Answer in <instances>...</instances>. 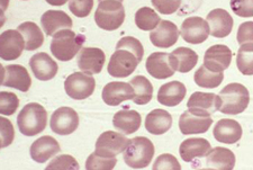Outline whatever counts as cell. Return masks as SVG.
<instances>
[{
    "mask_svg": "<svg viewBox=\"0 0 253 170\" xmlns=\"http://www.w3.org/2000/svg\"><path fill=\"white\" fill-rule=\"evenodd\" d=\"M95 21L98 27L104 31H116L125 21L123 3L118 0H103L98 3L95 11Z\"/></svg>",
    "mask_w": 253,
    "mask_h": 170,
    "instance_id": "cell-5",
    "label": "cell"
},
{
    "mask_svg": "<svg viewBox=\"0 0 253 170\" xmlns=\"http://www.w3.org/2000/svg\"><path fill=\"white\" fill-rule=\"evenodd\" d=\"M232 56V51L226 45L216 44L205 52L204 66L214 72H223L230 67Z\"/></svg>",
    "mask_w": 253,
    "mask_h": 170,
    "instance_id": "cell-17",
    "label": "cell"
},
{
    "mask_svg": "<svg viewBox=\"0 0 253 170\" xmlns=\"http://www.w3.org/2000/svg\"><path fill=\"white\" fill-rule=\"evenodd\" d=\"M98 1H103V0H98ZM118 1L122 2V1H123V0H118Z\"/></svg>",
    "mask_w": 253,
    "mask_h": 170,
    "instance_id": "cell-47",
    "label": "cell"
},
{
    "mask_svg": "<svg viewBox=\"0 0 253 170\" xmlns=\"http://www.w3.org/2000/svg\"><path fill=\"white\" fill-rule=\"evenodd\" d=\"M25 50V40L18 30H7L0 35V56L6 61L18 59Z\"/></svg>",
    "mask_w": 253,
    "mask_h": 170,
    "instance_id": "cell-11",
    "label": "cell"
},
{
    "mask_svg": "<svg viewBox=\"0 0 253 170\" xmlns=\"http://www.w3.org/2000/svg\"><path fill=\"white\" fill-rule=\"evenodd\" d=\"M1 85L26 92L32 86V79L25 67L19 64H9L1 67Z\"/></svg>",
    "mask_w": 253,
    "mask_h": 170,
    "instance_id": "cell-12",
    "label": "cell"
},
{
    "mask_svg": "<svg viewBox=\"0 0 253 170\" xmlns=\"http://www.w3.org/2000/svg\"><path fill=\"white\" fill-rule=\"evenodd\" d=\"M172 127V116L165 109H153L145 119L146 131L153 135H161Z\"/></svg>",
    "mask_w": 253,
    "mask_h": 170,
    "instance_id": "cell-30",
    "label": "cell"
},
{
    "mask_svg": "<svg viewBox=\"0 0 253 170\" xmlns=\"http://www.w3.org/2000/svg\"><path fill=\"white\" fill-rule=\"evenodd\" d=\"M213 124L211 116L197 114L191 111L183 112L179 119V128L183 135L206 133Z\"/></svg>",
    "mask_w": 253,
    "mask_h": 170,
    "instance_id": "cell-14",
    "label": "cell"
},
{
    "mask_svg": "<svg viewBox=\"0 0 253 170\" xmlns=\"http://www.w3.org/2000/svg\"><path fill=\"white\" fill-rule=\"evenodd\" d=\"M187 94L186 86L180 82L167 83L160 87L158 91L157 99L163 106L173 107L180 104L185 99Z\"/></svg>",
    "mask_w": 253,
    "mask_h": 170,
    "instance_id": "cell-27",
    "label": "cell"
},
{
    "mask_svg": "<svg viewBox=\"0 0 253 170\" xmlns=\"http://www.w3.org/2000/svg\"><path fill=\"white\" fill-rule=\"evenodd\" d=\"M93 7V0H70L69 9L71 13L79 18L89 16Z\"/></svg>",
    "mask_w": 253,
    "mask_h": 170,
    "instance_id": "cell-39",
    "label": "cell"
},
{
    "mask_svg": "<svg viewBox=\"0 0 253 170\" xmlns=\"http://www.w3.org/2000/svg\"><path fill=\"white\" fill-rule=\"evenodd\" d=\"M45 1L52 6H63L64 3L70 1V0H45Z\"/></svg>",
    "mask_w": 253,
    "mask_h": 170,
    "instance_id": "cell-46",
    "label": "cell"
},
{
    "mask_svg": "<svg viewBox=\"0 0 253 170\" xmlns=\"http://www.w3.org/2000/svg\"><path fill=\"white\" fill-rule=\"evenodd\" d=\"M231 9L240 17H253V0H231Z\"/></svg>",
    "mask_w": 253,
    "mask_h": 170,
    "instance_id": "cell-41",
    "label": "cell"
},
{
    "mask_svg": "<svg viewBox=\"0 0 253 170\" xmlns=\"http://www.w3.org/2000/svg\"><path fill=\"white\" fill-rule=\"evenodd\" d=\"M142 117L141 114L134 109L123 108L114 115L113 125L118 131L124 134H133L141 127Z\"/></svg>",
    "mask_w": 253,
    "mask_h": 170,
    "instance_id": "cell-29",
    "label": "cell"
},
{
    "mask_svg": "<svg viewBox=\"0 0 253 170\" xmlns=\"http://www.w3.org/2000/svg\"><path fill=\"white\" fill-rule=\"evenodd\" d=\"M140 62V58L133 51L124 46H116V51L109 60L107 71L114 78H126L135 71Z\"/></svg>",
    "mask_w": 253,
    "mask_h": 170,
    "instance_id": "cell-6",
    "label": "cell"
},
{
    "mask_svg": "<svg viewBox=\"0 0 253 170\" xmlns=\"http://www.w3.org/2000/svg\"><path fill=\"white\" fill-rule=\"evenodd\" d=\"M103 100L109 106H117L123 102L134 99L135 92L130 84L123 82H112L106 85L103 89Z\"/></svg>",
    "mask_w": 253,
    "mask_h": 170,
    "instance_id": "cell-18",
    "label": "cell"
},
{
    "mask_svg": "<svg viewBox=\"0 0 253 170\" xmlns=\"http://www.w3.org/2000/svg\"><path fill=\"white\" fill-rule=\"evenodd\" d=\"M204 158H205L204 161H193L195 168L199 167L202 169L232 170L236 163L234 153L230 149L222 147L211 149Z\"/></svg>",
    "mask_w": 253,
    "mask_h": 170,
    "instance_id": "cell-9",
    "label": "cell"
},
{
    "mask_svg": "<svg viewBox=\"0 0 253 170\" xmlns=\"http://www.w3.org/2000/svg\"><path fill=\"white\" fill-rule=\"evenodd\" d=\"M169 61L174 71L187 74L193 70L198 62V55L189 47H178L169 53Z\"/></svg>",
    "mask_w": 253,
    "mask_h": 170,
    "instance_id": "cell-28",
    "label": "cell"
},
{
    "mask_svg": "<svg viewBox=\"0 0 253 170\" xmlns=\"http://www.w3.org/2000/svg\"><path fill=\"white\" fill-rule=\"evenodd\" d=\"M207 22L211 27V35L216 39H224L231 34L233 28V18L225 9L216 8L207 15Z\"/></svg>",
    "mask_w": 253,
    "mask_h": 170,
    "instance_id": "cell-21",
    "label": "cell"
},
{
    "mask_svg": "<svg viewBox=\"0 0 253 170\" xmlns=\"http://www.w3.org/2000/svg\"><path fill=\"white\" fill-rule=\"evenodd\" d=\"M156 148L152 141L145 136H136L129 140L127 148L124 151V161L130 168L142 169L151 164Z\"/></svg>",
    "mask_w": 253,
    "mask_h": 170,
    "instance_id": "cell-4",
    "label": "cell"
},
{
    "mask_svg": "<svg viewBox=\"0 0 253 170\" xmlns=\"http://www.w3.org/2000/svg\"><path fill=\"white\" fill-rule=\"evenodd\" d=\"M211 150V143L203 137H190L183 141L179 147V153L183 161L193 163L197 159H202Z\"/></svg>",
    "mask_w": 253,
    "mask_h": 170,
    "instance_id": "cell-23",
    "label": "cell"
},
{
    "mask_svg": "<svg viewBox=\"0 0 253 170\" xmlns=\"http://www.w3.org/2000/svg\"><path fill=\"white\" fill-rule=\"evenodd\" d=\"M50 127L56 134L70 135L79 127V116L71 107H60L52 114Z\"/></svg>",
    "mask_w": 253,
    "mask_h": 170,
    "instance_id": "cell-10",
    "label": "cell"
},
{
    "mask_svg": "<svg viewBox=\"0 0 253 170\" xmlns=\"http://www.w3.org/2000/svg\"><path fill=\"white\" fill-rule=\"evenodd\" d=\"M96 88V80L92 75L85 72H75L64 82V90L69 97L76 100H83L90 97Z\"/></svg>",
    "mask_w": 253,
    "mask_h": 170,
    "instance_id": "cell-7",
    "label": "cell"
},
{
    "mask_svg": "<svg viewBox=\"0 0 253 170\" xmlns=\"http://www.w3.org/2000/svg\"><path fill=\"white\" fill-rule=\"evenodd\" d=\"M106 61L103 50L98 47H83L78 53V67L88 75L100 74Z\"/></svg>",
    "mask_w": 253,
    "mask_h": 170,
    "instance_id": "cell-15",
    "label": "cell"
},
{
    "mask_svg": "<svg viewBox=\"0 0 253 170\" xmlns=\"http://www.w3.org/2000/svg\"><path fill=\"white\" fill-rule=\"evenodd\" d=\"M145 67L148 74L156 79H167L174 75L169 61V53L167 52H154L149 55Z\"/></svg>",
    "mask_w": 253,
    "mask_h": 170,
    "instance_id": "cell-24",
    "label": "cell"
},
{
    "mask_svg": "<svg viewBox=\"0 0 253 170\" xmlns=\"http://www.w3.org/2000/svg\"><path fill=\"white\" fill-rule=\"evenodd\" d=\"M152 168L153 170H180L181 166L174 156L165 153L157 158Z\"/></svg>",
    "mask_w": 253,
    "mask_h": 170,
    "instance_id": "cell-40",
    "label": "cell"
},
{
    "mask_svg": "<svg viewBox=\"0 0 253 170\" xmlns=\"http://www.w3.org/2000/svg\"><path fill=\"white\" fill-rule=\"evenodd\" d=\"M84 41V35L76 34L71 30L59 31L53 35L51 52L60 61H70L79 53Z\"/></svg>",
    "mask_w": 253,
    "mask_h": 170,
    "instance_id": "cell-2",
    "label": "cell"
},
{
    "mask_svg": "<svg viewBox=\"0 0 253 170\" xmlns=\"http://www.w3.org/2000/svg\"><path fill=\"white\" fill-rule=\"evenodd\" d=\"M25 40V50L34 51L43 45L44 35L41 28L33 22H25L17 27Z\"/></svg>",
    "mask_w": 253,
    "mask_h": 170,
    "instance_id": "cell-31",
    "label": "cell"
},
{
    "mask_svg": "<svg viewBox=\"0 0 253 170\" xmlns=\"http://www.w3.org/2000/svg\"><path fill=\"white\" fill-rule=\"evenodd\" d=\"M41 24L47 36L62 30H70L73 25L70 16L62 10H46L41 17Z\"/></svg>",
    "mask_w": 253,
    "mask_h": 170,
    "instance_id": "cell-26",
    "label": "cell"
},
{
    "mask_svg": "<svg viewBox=\"0 0 253 170\" xmlns=\"http://www.w3.org/2000/svg\"><path fill=\"white\" fill-rule=\"evenodd\" d=\"M224 79L223 72H214L207 69L205 66L199 67L197 71L195 72L194 80L197 86L202 88L213 89L218 87Z\"/></svg>",
    "mask_w": 253,
    "mask_h": 170,
    "instance_id": "cell-33",
    "label": "cell"
},
{
    "mask_svg": "<svg viewBox=\"0 0 253 170\" xmlns=\"http://www.w3.org/2000/svg\"><path fill=\"white\" fill-rule=\"evenodd\" d=\"M19 106V99L14 92L1 91L0 95V113L2 115H13Z\"/></svg>",
    "mask_w": 253,
    "mask_h": 170,
    "instance_id": "cell-37",
    "label": "cell"
},
{
    "mask_svg": "<svg viewBox=\"0 0 253 170\" xmlns=\"http://www.w3.org/2000/svg\"><path fill=\"white\" fill-rule=\"evenodd\" d=\"M236 66L244 76H253V43H244L236 55Z\"/></svg>",
    "mask_w": 253,
    "mask_h": 170,
    "instance_id": "cell-35",
    "label": "cell"
},
{
    "mask_svg": "<svg viewBox=\"0 0 253 170\" xmlns=\"http://www.w3.org/2000/svg\"><path fill=\"white\" fill-rule=\"evenodd\" d=\"M117 164L116 157L114 158H104L96 155L95 152L91 153L85 161V169L87 170H112L115 168Z\"/></svg>",
    "mask_w": 253,
    "mask_h": 170,
    "instance_id": "cell-36",
    "label": "cell"
},
{
    "mask_svg": "<svg viewBox=\"0 0 253 170\" xmlns=\"http://www.w3.org/2000/svg\"><path fill=\"white\" fill-rule=\"evenodd\" d=\"M46 124V109L38 103L25 105L17 116L19 132L26 136H35L42 133L45 129Z\"/></svg>",
    "mask_w": 253,
    "mask_h": 170,
    "instance_id": "cell-1",
    "label": "cell"
},
{
    "mask_svg": "<svg viewBox=\"0 0 253 170\" xmlns=\"http://www.w3.org/2000/svg\"><path fill=\"white\" fill-rule=\"evenodd\" d=\"M129 140L118 132L106 131L96 141L95 153L104 158H114L124 152Z\"/></svg>",
    "mask_w": 253,
    "mask_h": 170,
    "instance_id": "cell-8",
    "label": "cell"
},
{
    "mask_svg": "<svg viewBox=\"0 0 253 170\" xmlns=\"http://www.w3.org/2000/svg\"><path fill=\"white\" fill-rule=\"evenodd\" d=\"M116 46L117 47H121V46L127 47L128 50L133 51L134 53H135L142 61L143 55H144V48H143L142 43L138 41L137 39L132 38V36H125V38L122 39L121 41L117 43Z\"/></svg>",
    "mask_w": 253,
    "mask_h": 170,
    "instance_id": "cell-43",
    "label": "cell"
},
{
    "mask_svg": "<svg viewBox=\"0 0 253 170\" xmlns=\"http://www.w3.org/2000/svg\"><path fill=\"white\" fill-rule=\"evenodd\" d=\"M221 107L219 112L226 115H236L243 113L250 103V94L243 85L233 83L224 87L219 92Z\"/></svg>",
    "mask_w": 253,
    "mask_h": 170,
    "instance_id": "cell-3",
    "label": "cell"
},
{
    "mask_svg": "<svg viewBox=\"0 0 253 170\" xmlns=\"http://www.w3.org/2000/svg\"><path fill=\"white\" fill-rule=\"evenodd\" d=\"M15 131L14 127L9 120L1 117V148L10 145L14 141Z\"/></svg>",
    "mask_w": 253,
    "mask_h": 170,
    "instance_id": "cell-44",
    "label": "cell"
},
{
    "mask_svg": "<svg viewBox=\"0 0 253 170\" xmlns=\"http://www.w3.org/2000/svg\"><path fill=\"white\" fill-rule=\"evenodd\" d=\"M236 40L240 45L244 43H253V22H244L241 24Z\"/></svg>",
    "mask_w": 253,
    "mask_h": 170,
    "instance_id": "cell-45",
    "label": "cell"
},
{
    "mask_svg": "<svg viewBox=\"0 0 253 170\" xmlns=\"http://www.w3.org/2000/svg\"><path fill=\"white\" fill-rule=\"evenodd\" d=\"M154 8L163 15L175 13L181 5V0H151Z\"/></svg>",
    "mask_w": 253,
    "mask_h": 170,
    "instance_id": "cell-42",
    "label": "cell"
},
{
    "mask_svg": "<svg viewBox=\"0 0 253 170\" xmlns=\"http://www.w3.org/2000/svg\"><path fill=\"white\" fill-rule=\"evenodd\" d=\"M189 111L197 113V114L211 116L216 111H219L221 100L217 95L213 92H194L187 103Z\"/></svg>",
    "mask_w": 253,
    "mask_h": 170,
    "instance_id": "cell-16",
    "label": "cell"
},
{
    "mask_svg": "<svg viewBox=\"0 0 253 170\" xmlns=\"http://www.w3.org/2000/svg\"><path fill=\"white\" fill-rule=\"evenodd\" d=\"M242 127L235 120L223 119L216 123L213 134L221 143L234 144L242 137Z\"/></svg>",
    "mask_w": 253,
    "mask_h": 170,
    "instance_id": "cell-25",
    "label": "cell"
},
{
    "mask_svg": "<svg viewBox=\"0 0 253 170\" xmlns=\"http://www.w3.org/2000/svg\"><path fill=\"white\" fill-rule=\"evenodd\" d=\"M129 84L134 88L135 97L133 102L137 105H146L152 100L153 86L148 78L144 76H136L130 80Z\"/></svg>",
    "mask_w": 253,
    "mask_h": 170,
    "instance_id": "cell-32",
    "label": "cell"
},
{
    "mask_svg": "<svg viewBox=\"0 0 253 170\" xmlns=\"http://www.w3.org/2000/svg\"><path fill=\"white\" fill-rule=\"evenodd\" d=\"M30 67L35 78L41 82L53 79L59 70L58 63L45 52H40L33 55L30 60Z\"/></svg>",
    "mask_w": 253,
    "mask_h": 170,
    "instance_id": "cell-20",
    "label": "cell"
},
{
    "mask_svg": "<svg viewBox=\"0 0 253 170\" xmlns=\"http://www.w3.org/2000/svg\"><path fill=\"white\" fill-rule=\"evenodd\" d=\"M211 34L210 24L198 16L188 17L181 25V36L187 43L201 44L205 42Z\"/></svg>",
    "mask_w": 253,
    "mask_h": 170,
    "instance_id": "cell-13",
    "label": "cell"
},
{
    "mask_svg": "<svg viewBox=\"0 0 253 170\" xmlns=\"http://www.w3.org/2000/svg\"><path fill=\"white\" fill-rule=\"evenodd\" d=\"M47 170L51 169H58V170H63V169H69V170H78L79 165L78 161H77L75 158L69 155H61L56 157L55 159H53L48 166H46Z\"/></svg>",
    "mask_w": 253,
    "mask_h": 170,
    "instance_id": "cell-38",
    "label": "cell"
},
{
    "mask_svg": "<svg viewBox=\"0 0 253 170\" xmlns=\"http://www.w3.org/2000/svg\"><path fill=\"white\" fill-rule=\"evenodd\" d=\"M61 151L60 144L54 137L52 136H41L40 139L33 142L31 145V157L38 164L46 163L48 159Z\"/></svg>",
    "mask_w": 253,
    "mask_h": 170,
    "instance_id": "cell-22",
    "label": "cell"
},
{
    "mask_svg": "<svg viewBox=\"0 0 253 170\" xmlns=\"http://www.w3.org/2000/svg\"><path fill=\"white\" fill-rule=\"evenodd\" d=\"M180 32L177 25L170 21H161L159 26L151 31L150 41L154 46L168 48L177 43Z\"/></svg>",
    "mask_w": 253,
    "mask_h": 170,
    "instance_id": "cell-19",
    "label": "cell"
},
{
    "mask_svg": "<svg viewBox=\"0 0 253 170\" xmlns=\"http://www.w3.org/2000/svg\"><path fill=\"white\" fill-rule=\"evenodd\" d=\"M160 22V16L150 7H142L135 14V24L142 31H153Z\"/></svg>",
    "mask_w": 253,
    "mask_h": 170,
    "instance_id": "cell-34",
    "label": "cell"
}]
</instances>
